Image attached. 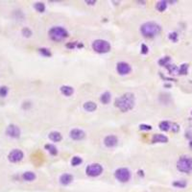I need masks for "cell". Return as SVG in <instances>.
I'll return each mask as SVG.
<instances>
[{"instance_id":"obj_19","label":"cell","mask_w":192,"mask_h":192,"mask_svg":"<svg viewBox=\"0 0 192 192\" xmlns=\"http://www.w3.org/2000/svg\"><path fill=\"white\" fill-rule=\"evenodd\" d=\"M44 148H45L52 156H57V155H58V149H57L56 146L53 145V144H45Z\"/></svg>"},{"instance_id":"obj_2","label":"cell","mask_w":192,"mask_h":192,"mask_svg":"<svg viewBox=\"0 0 192 192\" xmlns=\"http://www.w3.org/2000/svg\"><path fill=\"white\" fill-rule=\"evenodd\" d=\"M161 31L160 26L158 23L149 21L142 24L140 27V32L145 38H153L155 36L158 35Z\"/></svg>"},{"instance_id":"obj_30","label":"cell","mask_w":192,"mask_h":192,"mask_svg":"<svg viewBox=\"0 0 192 192\" xmlns=\"http://www.w3.org/2000/svg\"><path fill=\"white\" fill-rule=\"evenodd\" d=\"M38 51H40V53L44 57H51V55H52L50 52V50L47 49V48H40Z\"/></svg>"},{"instance_id":"obj_1","label":"cell","mask_w":192,"mask_h":192,"mask_svg":"<svg viewBox=\"0 0 192 192\" xmlns=\"http://www.w3.org/2000/svg\"><path fill=\"white\" fill-rule=\"evenodd\" d=\"M115 107L118 108L122 112H127L129 110H133L134 107V95L130 92H127L116 98Z\"/></svg>"},{"instance_id":"obj_34","label":"cell","mask_w":192,"mask_h":192,"mask_svg":"<svg viewBox=\"0 0 192 192\" xmlns=\"http://www.w3.org/2000/svg\"><path fill=\"white\" fill-rule=\"evenodd\" d=\"M171 130H172L174 133H177L180 130V126L176 123H171Z\"/></svg>"},{"instance_id":"obj_27","label":"cell","mask_w":192,"mask_h":192,"mask_svg":"<svg viewBox=\"0 0 192 192\" xmlns=\"http://www.w3.org/2000/svg\"><path fill=\"white\" fill-rule=\"evenodd\" d=\"M82 161H83V160L80 157H73L72 158V160H71V164L73 166H78V165H80L81 163H82Z\"/></svg>"},{"instance_id":"obj_11","label":"cell","mask_w":192,"mask_h":192,"mask_svg":"<svg viewBox=\"0 0 192 192\" xmlns=\"http://www.w3.org/2000/svg\"><path fill=\"white\" fill-rule=\"evenodd\" d=\"M117 143H118V139L115 136H108L104 139L105 146L108 147V148H112V147L117 145Z\"/></svg>"},{"instance_id":"obj_28","label":"cell","mask_w":192,"mask_h":192,"mask_svg":"<svg viewBox=\"0 0 192 192\" xmlns=\"http://www.w3.org/2000/svg\"><path fill=\"white\" fill-rule=\"evenodd\" d=\"M8 92H9V88H8V86H0V97H2V98L6 97L7 94H8Z\"/></svg>"},{"instance_id":"obj_20","label":"cell","mask_w":192,"mask_h":192,"mask_svg":"<svg viewBox=\"0 0 192 192\" xmlns=\"http://www.w3.org/2000/svg\"><path fill=\"white\" fill-rule=\"evenodd\" d=\"M158 127H160L161 131L167 132L171 130V123L169 121H161L160 123V125H158Z\"/></svg>"},{"instance_id":"obj_14","label":"cell","mask_w":192,"mask_h":192,"mask_svg":"<svg viewBox=\"0 0 192 192\" xmlns=\"http://www.w3.org/2000/svg\"><path fill=\"white\" fill-rule=\"evenodd\" d=\"M72 181H73V176H72L71 174H62V175L60 177V182L64 185L69 184Z\"/></svg>"},{"instance_id":"obj_8","label":"cell","mask_w":192,"mask_h":192,"mask_svg":"<svg viewBox=\"0 0 192 192\" xmlns=\"http://www.w3.org/2000/svg\"><path fill=\"white\" fill-rule=\"evenodd\" d=\"M24 158V154L21 150L19 149H14L13 151L10 152V154L8 155V160L13 163H16L21 161Z\"/></svg>"},{"instance_id":"obj_7","label":"cell","mask_w":192,"mask_h":192,"mask_svg":"<svg viewBox=\"0 0 192 192\" xmlns=\"http://www.w3.org/2000/svg\"><path fill=\"white\" fill-rule=\"evenodd\" d=\"M103 172V167L99 163H91L86 167V173L88 174L89 177H97L101 175Z\"/></svg>"},{"instance_id":"obj_23","label":"cell","mask_w":192,"mask_h":192,"mask_svg":"<svg viewBox=\"0 0 192 192\" xmlns=\"http://www.w3.org/2000/svg\"><path fill=\"white\" fill-rule=\"evenodd\" d=\"M188 67H189L188 64H182L181 67H180V68H179V74L187 75V72H188Z\"/></svg>"},{"instance_id":"obj_32","label":"cell","mask_w":192,"mask_h":192,"mask_svg":"<svg viewBox=\"0 0 192 192\" xmlns=\"http://www.w3.org/2000/svg\"><path fill=\"white\" fill-rule=\"evenodd\" d=\"M21 33H22V35L24 36V37H26V38H30L32 36V31L29 28H27V27L22 29Z\"/></svg>"},{"instance_id":"obj_3","label":"cell","mask_w":192,"mask_h":192,"mask_svg":"<svg viewBox=\"0 0 192 192\" xmlns=\"http://www.w3.org/2000/svg\"><path fill=\"white\" fill-rule=\"evenodd\" d=\"M49 37L54 41H62L68 37V33L64 27L56 26L50 29Z\"/></svg>"},{"instance_id":"obj_39","label":"cell","mask_w":192,"mask_h":192,"mask_svg":"<svg viewBox=\"0 0 192 192\" xmlns=\"http://www.w3.org/2000/svg\"><path fill=\"white\" fill-rule=\"evenodd\" d=\"M191 115H192V112H191Z\"/></svg>"},{"instance_id":"obj_10","label":"cell","mask_w":192,"mask_h":192,"mask_svg":"<svg viewBox=\"0 0 192 192\" xmlns=\"http://www.w3.org/2000/svg\"><path fill=\"white\" fill-rule=\"evenodd\" d=\"M116 70H117L119 75H127L131 72L132 68H131V65L127 64V62H120L117 64V65H116Z\"/></svg>"},{"instance_id":"obj_13","label":"cell","mask_w":192,"mask_h":192,"mask_svg":"<svg viewBox=\"0 0 192 192\" xmlns=\"http://www.w3.org/2000/svg\"><path fill=\"white\" fill-rule=\"evenodd\" d=\"M152 142L153 143H166L168 142V137L164 134H154L152 137Z\"/></svg>"},{"instance_id":"obj_31","label":"cell","mask_w":192,"mask_h":192,"mask_svg":"<svg viewBox=\"0 0 192 192\" xmlns=\"http://www.w3.org/2000/svg\"><path fill=\"white\" fill-rule=\"evenodd\" d=\"M67 47L69 48V49H74V48H79V47H83L82 43H70L67 44Z\"/></svg>"},{"instance_id":"obj_9","label":"cell","mask_w":192,"mask_h":192,"mask_svg":"<svg viewBox=\"0 0 192 192\" xmlns=\"http://www.w3.org/2000/svg\"><path fill=\"white\" fill-rule=\"evenodd\" d=\"M6 134L8 136L12 137V139H19L21 134V131L19 126L14 125V124H10L6 128Z\"/></svg>"},{"instance_id":"obj_21","label":"cell","mask_w":192,"mask_h":192,"mask_svg":"<svg viewBox=\"0 0 192 192\" xmlns=\"http://www.w3.org/2000/svg\"><path fill=\"white\" fill-rule=\"evenodd\" d=\"M100 101L103 104H105V105L109 103V102L110 101V92H104V93L101 95Z\"/></svg>"},{"instance_id":"obj_22","label":"cell","mask_w":192,"mask_h":192,"mask_svg":"<svg viewBox=\"0 0 192 192\" xmlns=\"http://www.w3.org/2000/svg\"><path fill=\"white\" fill-rule=\"evenodd\" d=\"M156 8L158 12H164L167 8V2L166 1H160L157 3L156 5Z\"/></svg>"},{"instance_id":"obj_26","label":"cell","mask_w":192,"mask_h":192,"mask_svg":"<svg viewBox=\"0 0 192 192\" xmlns=\"http://www.w3.org/2000/svg\"><path fill=\"white\" fill-rule=\"evenodd\" d=\"M171 61V58L170 57H163V58H161L160 61H158V64H160V65H161V67H166V65L169 64V62Z\"/></svg>"},{"instance_id":"obj_38","label":"cell","mask_w":192,"mask_h":192,"mask_svg":"<svg viewBox=\"0 0 192 192\" xmlns=\"http://www.w3.org/2000/svg\"><path fill=\"white\" fill-rule=\"evenodd\" d=\"M189 147H190V149H192V140L189 142Z\"/></svg>"},{"instance_id":"obj_5","label":"cell","mask_w":192,"mask_h":192,"mask_svg":"<svg viewBox=\"0 0 192 192\" xmlns=\"http://www.w3.org/2000/svg\"><path fill=\"white\" fill-rule=\"evenodd\" d=\"M92 49L100 54L108 53L110 50V44L105 40H96L92 43Z\"/></svg>"},{"instance_id":"obj_29","label":"cell","mask_w":192,"mask_h":192,"mask_svg":"<svg viewBox=\"0 0 192 192\" xmlns=\"http://www.w3.org/2000/svg\"><path fill=\"white\" fill-rule=\"evenodd\" d=\"M173 185L176 187H179V188H184L187 187V182L185 181H176L173 182Z\"/></svg>"},{"instance_id":"obj_18","label":"cell","mask_w":192,"mask_h":192,"mask_svg":"<svg viewBox=\"0 0 192 192\" xmlns=\"http://www.w3.org/2000/svg\"><path fill=\"white\" fill-rule=\"evenodd\" d=\"M22 178L26 182H33L36 179V174L34 172H31V171H27V172L23 173Z\"/></svg>"},{"instance_id":"obj_16","label":"cell","mask_w":192,"mask_h":192,"mask_svg":"<svg viewBox=\"0 0 192 192\" xmlns=\"http://www.w3.org/2000/svg\"><path fill=\"white\" fill-rule=\"evenodd\" d=\"M84 109H85L86 112H94V110L97 109V105H96L94 102H91V101L86 102V103L84 104Z\"/></svg>"},{"instance_id":"obj_17","label":"cell","mask_w":192,"mask_h":192,"mask_svg":"<svg viewBox=\"0 0 192 192\" xmlns=\"http://www.w3.org/2000/svg\"><path fill=\"white\" fill-rule=\"evenodd\" d=\"M49 139L54 142H59L62 140V134H61V133L56 132V131L51 132V133L49 134Z\"/></svg>"},{"instance_id":"obj_24","label":"cell","mask_w":192,"mask_h":192,"mask_svg":"<svg viewBox=\"0 0 192 192\" xmlns=\"http://www.w3.org/2000/svg\"><path fill=\"white\" fill-rule=\"evenodd\" d=\"M35 9L38 13H43V12L45 11V5H44V3L43 2H38L35 4Z\"/></svg>"},{"instance_id":"obj_6","label":"cell","mask_w":192,"mask_h":192,"mask_svg":"<svg viewBox=\"0 0 192 192\" xmlns=\"http://www.w3.org/2000/svg\"><path fill=\"white\" fill-rule=\"evenodd\" d=\"M115 177L117 179V181L121 182H127L131 179V172L128 168H118L115 172Z\"/></svg>"},{"instance_id":"obj_33","label":"cell","mask_w":192,"mask_h":192,"mask_svg":"<svg viewBox=\"0 0 192 192\" xmlns=\"http://www.w3.org/2000/svg\"><path fill=\"white\" fill-rule=\"evenodd\" d=\"M169 38L174 43H176L177 40H178V34H177L176 32H172L169 34Z\"/></svg>"},{"instance_id":"obj_12","label":"cell","mask_w":192,"mask_h":192,"mask_svg":"<svg viewBox=\"0 0 192 192\" xmlns=\"http://www.w3.org/2000/svg\"><path fill=\"white\" fill-rule=\"evenodd\" d=\"M86 134L85 132L80 130V129H73L70 132V137L74 140H81L85 137Z\"/></svg>"},{"instance_id":"obj_35","label":"cell","mask_w":192,"mask_h":192,"mask_svg":"<svg viewBox=\"0 0 192 192\" xmlns=\"http://www.w3.org/2000/svg\"><path fill=\"white\" fill-rule=\"evenodd\" d=\"M139 129L140 130H145V131H148V130H151L152 127L150 125H146V124H141L139 125Z\"/></svg>"},{"instance_id":"obj_25","label":"cell","mask_w":192,"mask_h":192,"mask_svg":"<svg viewBox=\"0 0 192 192\" xmlns=\"http://www.w3.org/2000/svg\"><path fill=\"white\" fill-rule=\"evenodd\" d=\"M167 69H168V71L170 72L171 74H176V73H178L179 74V68L176 67L175 64H168V65H166L165 67Z\"/></svg>"},{"instance_id":"obj_4","label":"cell","mask_w":192,"mask_h":192,"mask_svg":"<svg viewBox=\"0 0 192 192\" xmlns=\"http://www.w3.org/2000/svg\"><path fill=\"white\" fill-rule=\"evenodd\" d=\"M177 168L182 173L192 172V158L187 156H182L177 161Z\"/></svg>"},{"instance_id":"obj_37","label":"cell","mask_w":192,"mask_h":192,"mask_svg":"<svg viewBox=\"0 0 192 192\" xmlns=\"http://www.w3.org/2000/svg\"><path fill=\"white\" fill-rule=\"evenodd\" d=\"M86 3L88 5H94L95 4V1H89V0H86Z\"/></svg>"},{"instance_id":"obj_15","label":"cell","mask_w":192,"mask_h":192,"mask_svg":"<svg viewBox=\"0 0 192 192\" xmlns=\"http://www.w3.org/2000/svg\"><path fill=\"white\" fill-rule=\"evenodd\" d=\"M60 91H61V92L64 96H71L74 92L73 88H72V86H62L61 88H60Z\"/></svg>"},{"instance_id":"obj_36","label":"cell","mask_w":192,"mask_h":192,"mask_svg":"<svg viewBox=\"0 0 192 192\" xmlns=\"http://www.w3.org/2000/svg\"><path fill=\"white\" fill-rule=\"evenodd\" d=\"M148 51H149L148 47H147L145 44H141V53L142 54H147L148 53Z\"/></svg>"}]
</instances>
